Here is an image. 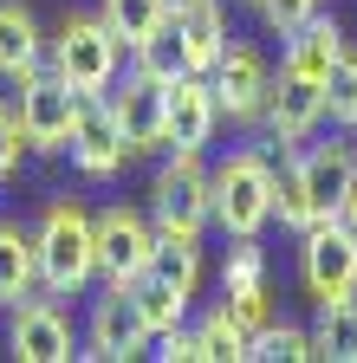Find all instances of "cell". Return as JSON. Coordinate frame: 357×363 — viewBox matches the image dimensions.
<instances>
[{"instance_id":"cell-1","label":"cell","mask_w":357,"mask_h":363,"mask_svg":"<svg viewBox=\"0 0 357 363\" xmlns=\"http://www.w3.org/2000/svg\"><path fill=\"white\" fill-rule=\"evenodd\" d=\"M357 182V150L351 143H305L286 169H280V189H273V214L280 227H292V234H305L312 220H331L351 195Z\"/></svg>"},{"instance_id":"cell-2","label":"cell","mask_w":357,"mask_h":363,"mask_svg":"<svg viewBox=\"0 0 357 363\" xmlns=\"http://www.w3.org/2000/svg\"><path fill=\"white\" fill-rule=\"evenodd\" d=\"M33 240H39V292L72 298L98 279V214H84L78 201H53Z\"/></svg>"},{"instance_id":"cell-3","label":"cell","mask_w":357,"mask_h":363,"mask_svg":"<svg viewBox=\"0 0 357 363\" xmlns=\"http://www.w3.org/2000/svg\"><path fill=\"white\" fill-rule=\"evenodd\" d=\"M273 189H280V169L260 150H234L214 169V227L228 240H260V227L273 220Z\"/></svg>"},{"instance_id":"cell-4","label":"cell","mask_w":357,"mask_h":363,"mask_svg":"<svg viewBox=\"0 0 357 363\" xmlns=\"http://www.w3.org/2000/svg\"><path fill=\"white\" fill-rule=\"evenodd\" d=\"M150 220H156V234L202 240V227L214 220V169H202V150H175L156 169V182H150Z\"/></svg>"},{"instance_id":"cell-5","label":"cell","mask_w":357,"mask_h":363,"mask_svg":"<svg viewBox=\"0 0 357 363\" xmlns=\"http://www.w3.org/2000/svg\"><path fill=\"white\" fill-rule=\"evenodd\" d=\"M117 65H123V39L104 26V13H65L59 39H53V72L92 98V91H111L117 84Z\"/></svg>"},{"instance_id":"cell-6","label":"cell","mask_w":357,"mask_h":363,"mask_svg":"<svg viewBox=\"0 0 357 363\" xmlns=\"http://www.w3.org/2000/svg\"><path fill=\"white\" fill-rule=\"evenodd\" d=\"M299 279L312 298H357V234L331 214V220H312L299 234Z\"/></svg>"},{"instance_id":"cell-7","label":"cell","mask_w":357,"mask_h":363,"mask_svg":"<svg viewBox=\"0 0 357 363\" xmlns=\"http://www.w3.org/2000/svg\"><path fill=\"white\" fill-rule=\"evenodd\" d=\"M111 111H117V130H123V150L130 156H150V150H169V84L130 65L123 84H111Z\"/></svg>"},{"instance_id":"cell-8","label":"cell","mask_w":357,"mask_h":363,"mask_svg":"<svg viewBox=\"0 0 357 363\" xmlns=\"http://www.w3.org/2000/svg\"><path fill=\"white\" fill-rule=\"evenodd\" d=\"M20 130H26V150H65L72 143V117H78V91L53 72L39 65L20 78Z\"/></svg>"},{"instance_id":"cell-9","label":"cell","mask_w":357,"mask_h":363,"mask_svg":"<svg viewBox=\"0 0 357 363\" xmlns=\"http://www.w3.org/2000/svg\"><path fill=\"white\" fill-rule=\"evenodd\" d=\"M150 344H156V331H150L137 292L130 286H104V298L92 305V325H84V357L123 363V357H143Z\"/></svg>"},{"instance_id":"cell-10","label":"cell","mask_w":357,"mask_h":363,"mask_svg":"<svg viewBox=\"0 0 357 363\" xmlns=\"http://www.w3.org/2000/svg\"><path fill=\"white\" fill-rule=\"evenodd\" d=\"M156 253V220L137 208H104L98 214V279L104 286H137Z\"/></svg>"},{"instance_id":"cell-11","label":"cell","mask_w":357,"mask_h":363,"mask_svg":"<svg viewBox=\"0 0 357 363\" xmlns=\"http://www.w3.org/2000/svg\"><path fill=\"white\" fill-rule=\"evenodd\" d=\"M72 162L92 175V182H104V175H117L123 169V130H117V111H111V91H92V98H78V117H72Z\"/></svg>"},{"instance_id":"cell-12","label":"cell","mask_w":357,"mask_h":363,"mask_svg":"<svg viewBox=\"0 0 357 363\" xmlns=\"http://www.w3.org/2000/svg\"><path fill=\"white\" fill-rule=\"evenodd\" d=\"M208 84H214V104H221V117H234V123H260L273 72H266V59L253 52V45H234V39H228V52L214 59Z\"/></svg>"},{"instance_id":"cell-13","label":"cell","mask_w":357,"mask_h":363,"mask_svg":"<svg viewBox=\"0 0 357 363\" xmlns=\"http://www.w3.org/2000/svg\"><path fill=\"white\" fill-rule=\"evenodd\" d=\"M260 123H266V136H273V143H305V136L325 123V84L292 78V72H273Z\"/></svg>"},{"instance_id":"cell-14","label":"cell","mask_w":357,"mask_h":363,"mask_svg":"<svg viewBox=\"0 0 357 363\" xmlns=\"http://www.w3.org/2000/svg\"><path fill=\"white\" fill-rule=\"evenodd\" d=\"M7 350L20 363H65L72 357V325H65V311L59 298H20L13 305V325H7Z\"/></svg>"},{"instance_id":"cell-15","label":"cell","mask_w":357,"mask_h":363,"mask_svg":"<svg viewBox=\"0 0 357 363\" xmlns=\"http://www.w3.org/2000/svg\"><path fill=\"white\" fill-rule=\"evenodd\" d=\"M214 123H221V104H214L208 72H182L169 84V150H208Z\"/></svg>"},{"instance_id":"cell-16","label":"cell","mask_w":357,"mask_h":363,"mask_svg":"<svg viewBox=\"0 0 357 363\" xmlns=\"http://www.w3.org/2000/svg\"><path fill=\"white\" fill-rule=\"evenodd\" d=\"M344 52H351V45H344V26H338V20H325V13H312L299 33H286V59H280V72L325 84V78H331V65H338Z\"/></svg>"},{"instance_id":"cell-17","label":"cell","mask_w":357,"mask_h":363,"mask_svg":"<svg viewBox=\"0 0 357 363\" xmlns=\"http://www.w3.org/2000/svg\"><path fill=\"white\" fill-rule=\"evenodd\" d=\"M175 33H182V52H189V72H214V59L228 52V13L221 0H182L175 7Z\"/></svg>"},{"instance_id":"cell-18","label":"cell","mask_w":357,"mask_h":363,"mask_svg":"<svg viewBox=\"0 0 357 363\" xmlns=\"http://www.w3.org/2000/svg\"><path fill=\"white\" fill-rule=\"evenodd\" d=\"M46 59V39H39V20L20 7V0H0V78H26Z\"/></svg>"},{"instance_id":"cell-19","label":"cell","mask_w":357,"mask_h":363,"mask_svg":"<svg viewBox=\"0 0 357 363\" xmlns=\"http://www.w3.org/2000/svg\"><path fill=\"white\" fill-rule=\"evenodd\" d=\"M39 292V240L20 220H0V305H20Z\"/></svg>"},{"instance_id":"cell-20","label":"cell","mask_w":357,"mask_h":363,"mask_svg":"<svg viewBox=\"0 0 357 363\" xmlns=\"http://www.w3.org/2000/svg\"><path fill=\"white\" fill-rule=\"evenodd\" d=\"M98 13H104V26L123 39V52H137L150 33H163V26L175 20V0H98Z\"/></svg>"},{"instance_id":"cell-21","label":"cell","mask_w":357,"mask_h":363,"mask_svg":"<svg viewBox=\"0 0 357 363\" xmlns=\"http://www.w3.org/2000/svg\"><path fill=\"white\" fill-rule=\"evenodd\" d=\"M150 272H156L163 286H175V292L195 298V286H202V240H189V234H156Z\"/></svg>"},{"instance_id":"cell-22","label":"cell","mask_w":357,"mask_h":363,"mask_svg":"<svg viewBox=\"0 0 357 363\" xmlns=\"http://www.w3.org/2000/svg\"><path fill=\"white\" fill-rule=\"evenodd\" d=\"M312 344L331 363H357V298H325L319 325H312Z\"/></svg>"},{"instance_id":"cell-23","label":"cell","mask_w":357,"mask_h":363,"mask_svg":"<svg viewBox=\"0 0 357 363\" xmlns=\"http://www.w3.org/2000/svg\"><path fill=\"white\" fill-rule=\"evenodd\" d=\"M202 350H208V363H247L253 357V331L241 325L228 305H214L202 318Z\"/></svg>"},{"instance_id":"cell-24","label":"cell","mask_w":357,"mask_h":363,"mask_svg":"<svg viewBox=\"0 0 357 363\" xmlns=\"http://www.w3.org/2000/svg\"><path fill=\"white\" fill-rule=\"evenodd\" d=\"M130 65H137V72H150V78H163V84H175V78H182V72H189V52H182V33H175V20H169L163 33H150L137 52H130Z\"/></svg>"},{"instance_id":"cell-25","label":"cell","mask_w":357,"mask_h":363,"mask_svg":"<svg viewBox=\"0 0 357 363\" xmlns=\"http://www.w3.org/2000/svg\"><path fill=\"white\" fill-rule=\"evenodd\" d=\"M130 292H137V305H143V318H150V331H175V325L189 318V292L163 286L156 272H143V279L130 286Z\"/></svg>"},{"instance_id":"cell-26","label":"cell","mask_w":357,"mask_h":363,"mask_svg":"<svg viewBox=\"0 0 357 363\" xmlns=\"http://www.w3.org/2000/svg\"><path fill=\"white\" fill-rule=\"evenodd\" d=\"M253 357H260V363H305V357H319V344H312V331L280 325V318H273V325L253 337ZM253 357H247V363H253Z\"/></svg>"},{"instance_id":"cell-27","label":"cell","mask_w":357,"mask_h":363,"mask_svg":"<svg viewBox=\"0 0 357 363\" xmlns=\"http://www.w3.org/2000/svg\"><path fill=\"white\" fill-rule=\"evenodd\" d=\"M325 117L344 123V130H357V52H344L331 65V78H325Z\"/></svg>"},{"instance_id":"cell-28","label":"cell","mask_w":357,"mask_h":363,"mask_svg":"<svg viewBox=\"0 0 357 363\" xmlns=\"http://www.w3.org/2000/svg\"><path fill=\"white\" fill-rule=\"evenodd\" d=\"M247 286H266V253L253 240H234L228 266H221V292H247Z\"/></svg>"},{"instance_id":"cell-29","label":"cell","mask_w":357,"mask_h":363,"mask_svg":"<svg viewBox=\"0 0 357 363\" xmlns=\"http://www.w3.org/2000/svg\"><path fill=\"white\" fill-rule=\"evenodd\" d=\"M221 305H228L234 318H241V325L260 337L266 325H273V305H266V286H247V292H221Z\"/></svg>"},{"instance_id":"cell-30","label":"cell","mask_w":357,"mask_h":363,"mask_svg":"<svg viewBox=\"0 0 357 363\" xmlns=\"http://www.w3.org/2000/svg\"><path fill=\"white\" fill-rule=\"evenodd\" d=\"M156 357H163V363H208V350H202V325H195V331H189V325L156 331Z\"/></svg>"},{"instance_id":"cell-31","label":"cell","mask_w":357,"mask_h":363,"mask_svg":"<svg viewBox=\"0 0 357 363\" xmlns=\"http://www.w3.org/2000/svg\"><path fill=\"white\" fill-rule=\"evenodd\" d=\"M319 7H325V0H260V13H266V26H273V33H299Z\"/></svg>"},{"instance_id":"cell-32","label":"cell","mask_w":357,"mask_h":363,"mask_svg":"<svg viewBox=\"0 0 357 363\" xmlns=\"http://www.w3.org/2000/svg\"><path fill=\"white\" fill-rule=\"evenodd\" d=\"M20 150H26V130H20V111L0 98V175L20 169Z\"/></svg>"},{"instance_id":"cell-33","label":"cell","mask_w":357,"mask_h":363,"mask_svg":"<svg viewBox=\"0 0 357 363\" xmlns=\"http://www.w3.org/2000/svg\"><path fill=\"white\" fill-rule=\"evenodd\" d=\"M338 220L351 227V234H357V182H351V195H344V208H338Z\"/></svg>"},{"instance_id":"cell-34","label":"cell","mask_w":357,"mask_h":363,"mask_svg":"<svg viewBox=\"0 0 357 363\" xmlns=\"http://www.w3.org/2000/svg\"><path fill=\"white\" fill-rule=\"evenodd\" d=\"M247 7H260V0H247Z\"/></svg>"},{"instance_id":"cell-35","label":"cell","mask_w":357,"mask_h":363,"mask_svg":"<svg viewBox=\"0 0 357 363\" xmlns=\"http://www.w3.org/2000/svg\"><path fill=\"white\" fill-rule=\"evenodd\" d=\"M175 7H182V0H175Z\"/></svg>"}]
</instances>
